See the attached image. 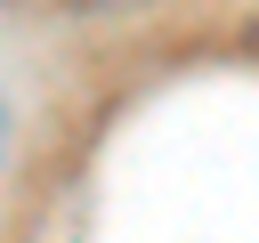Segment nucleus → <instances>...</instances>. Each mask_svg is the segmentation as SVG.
<instances>
[{
	"label": "nucleus",
	"mask_w": 259,
	"mask_h": 243,
	"mask_svg": "<svg viewBox=\"0 0 259 243\" xmlns=\"http://www.w3.org/2000/svg\"><path fill=\"white\" fill-rule=\"evenodd\" d=\"M65 8H81V16H121V8H146V0H65Z\"/></svg>",
	"instance_id": "obj_1"
},
{
	"label": "nucleus",
	"mask_w": 259,
	"mask_h": 243,
	"mask_svg": "<svg viewBox=\"0 0 259 243\" xmlns=\"http://www.w3.org/2000/svg\"><path fill=\"white\" fill-rule=\"evenodd\" d=\"M0 130H8V113H0Z\"/></svg>",
	"instance_id": "obj_2"
}]
</instances>
